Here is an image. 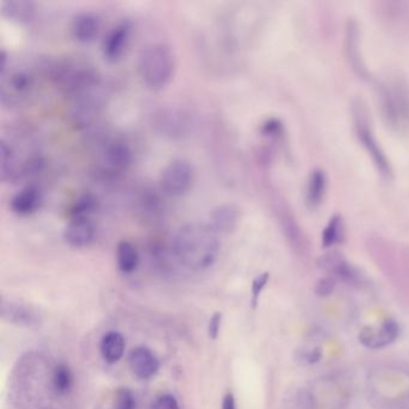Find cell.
<instances>
[{"label":"cell","instance_id":"12","mask_svg":"<svg viewBox=\"0 0 409 409\" xmlns=\"http://www.w3.org/2000/svg\"><path fill=\"white\" fill-rule=\"evenodd\" d=\"M327 174L322 169H314L306 184L305 201L311 210L317 209L323 203L327 194Z\"/></svg>","mask_w":409,"mask_h":409},{"label":"cell","instance_id":"9","mask_svg":"<svg viewBox=\"0 0 409 409\" xmlns=\"http://www.w3.org/2000/svg\"><path fill=\"white\" fill-rule=\"evenodd\" d=\"M96 229L91 219H71L64 229V240L75 249H82L94 242Z\"/></svg>","mask_w":409,"mask_h":409},{"label":"cell","instance_id":"4","mask_svg":"<svg viewBox=\"0 0 409 409\" xmlns=\"http://www.w3.org/2000/svg\"><path fill=\"white\" fill-rule=\"evenodd\" d=\"M350 109H352L354 132L357 141L362 143V148L366 151L379 174L384 179L392 180L394 176L392 164L383 148L380 147V143L376 137L366 104L362 99L353 100Z\"/></svg>","mask_w":409,"mask_h":409},{"label":"cell","instance_id":"22","mask_svg":"<svg viewBox=\"0 0 409 409\" xmlns=\"http://www.w3.org/2000/svg\"><path fill=\"white\" fill-rule=\"evenodd\" d=\"M6 83L9 86V95H11V98H17L29 91L33 86V77L26 71L20 70L11 74L9 81Z\"/></svg>","mask_w":409,"mask_h":409},{"label":"cell","instance_id":"21","mask_svg":"<svg viewBox=\"0 0 409 409\" xmlns=\"http://www.w3.org/2000/svg\"><path fill=\"white\" fill-rule=\"evenodd\" d=\"M53 387L59 395L69 394L74 387V375L65 364H61L56 367L53 373Z\"/></svg>","mask_w":409,"mask_h":409},{"label":"cell","instance_id":"5","mask_svg":"<svg viewBox=\"0 0 409 409\" xmlns=\"http://www.w3.org/2000/svg\"><path fill=\"white\" fill-rule=\"evenodd\" d=\"M194 179V167L189 161L176 159L171 161L161 173L160 187L168 197L178 199L189 192Z\"/></svg>","mask_w":409,"mask_h":409},{"label":"cell","instance_id":"13","mask_svg":"<svg viewBox=\"0 0 409 409\" xmlns=\"http://www.w3.org/2000/svg\"><path fill=\"white\" fill-rule=\"evenodd\" d=\"M318 267L329 272H334L335 275L346 281H354L357 272L342 254L337 252H329L318 259Z\"/></svg>","mask_w":409,"mask_h":409},{"label":"cell","instance_id":"25","mask_svg":"<svg viewBox=\"0 0 409 409\" xmlns=\"http://www.w3.org/2000/svg\"><path fill=\"white\" fill-rule=\"evenodd\" d=\"M270 275L269 272H263L261 275L257 276L252 282V298H251V305L252 309H256L258 305L259 297L262 294L263 289L265 288L268 282H269Z\"/></svg>","mask_w":409,"mask_h":409},{"label":"cell","instance_id":"3","mask_svg":"<svg viewBox=\"0 0 409 409\" xmlns=\"http://www.w3.org/2000/svg\"><path fill=\"white\" fill-rule=\"evenodd\" d=\"M176 71L172 49L164 43H153L143 49L138 58V72L151 91H162L171 83Z\"/></svg>","mask_w":409,"mask_h":409},{"label":"cell","instance_id":"2","mask_svg":"<svg viewBox=\"0 0 409 409\" xmlns=\"http://www.w3.org/2000/svg\"><path fill=\"white\" fill-rule=\"evenodd\" d=\"M378 101L389 129L401 136H409V84L405 78L390 76L379 83Z\"/></svg>","mask_w":409,"mask_h":409},{"label":"cell","instance_id":"18","mask_svg":"<svg viewBox=\"0 0 409 409\" xmlns=\"http://www.w3.org/2000/svg\"><path fill=\"white\" fill-rule=\"evenodd\" d=\"M125 350V341L119 332H111L106 334L101 340L100 352L108 364L119 362Z\"/></svg>","mask_w":409,"mask_h":409},{"label":"cell","instance_id":"28","mask_svg":"<svg viewBox=\"0 0 409 409\" xmlns=\"http://www.w3.org/2000/svg\"><path fill=\"white\" fill-rule=\"evenodd\" d=\"M154 409H179V405L172 395H162L156 400Z\"/></svg>","mask_w":409,"mask_h":409},{"label":"cell","instance_id":"19","mask_svg":"<svg viewBox=\"0 0 409 409\" xmlns=\"http://www.w3.org/2000/svg\"><path fill=\"white\" fill-rule=\"evenodd\" d=\"M116 262L121 272L125 274L134 272L137 269L139 262L136 247L129 242H119L116 247Z\"/></svg>","mask_w":409,"mask_h":409},{"label":"cell","instance_id":"14","mask_svg":"<svg viewBox=\"0 0 409 409\" xmlns=\"http://www.w3.org/2000/svg\"><path fill=\"white\" fill-rule=\"evenodd\" d=\"M100 29V20L95 13H78L72 22V34L79 43H91Z\"/></svg>","mask_w":409,"mask_h":409},{"label":"cell","instance_id":"26","mask_svg":"<svg viewBox=\"0 0 409 409\" xmlns=\"http://www.w3.org/2000/svg\"><path fill=\"white\" fill-rule=\"evenodd\" d=\"M116 409H136V399L130 389L123 388L118 392Z\"/></svg>","mask_w":409,"mask_h":409},{"label":"cell","instance_id":"24","mask_svg":"<svg viewBox=\"0 0 409 409\" xmlns=\"http://www.w3.org/2000/svg\"><path fill=\"white\" fill-rule=\"evenodd\" d=\"M342 233H344L342 217L340 215L332 216L327 227L324 229L323 236H322L324 247H332L339 244L342 239Z\"/></svg>","mask_w":409,"mask_h":409},{"label":"cell","instance_id":"29","mask_svg":"<svg viewBox=\"0 0 409 409\" xmlns=\"http://www.w3.org/2000/svg\"><path fill=\"white\" fill-rule=\"evenodd\" d=\"M221 322H222V314H220V312H216L210 318L209 327H208V332H209V337L213 339V340H216L217 336H219Z\"/></svg>","mask_w":409,"mask_h":409},{"label":"cell","instance_id":"27","mask_svg":"<svg viewBox=\"0 0 409 409\" xmlns=\"http://www.w3.org/2000/svg\"><path fill=\"white\" fill-rule=\"evenodd\" d=\"M335 280L332 277H323L316 284L315 292L318 297H327L334 292L335 289Z\"/></svg>","mask_w":409,"mask_h":409},{"label":"cell","instance_id":"16","mask_svg":"<svg viewBox=\"0 0 409 409\" xmlns=\"http://www.w3.org/2000/svg\"><path fill=\"white\" fill-rule=\"evenodd\" d=\"M1 13L6 17L20 23H29L35 16V4L28 0H5Z\"/></svg>","mask_w":409,"mask_h":409},{"label":"cell","instance_id":"11","mask_svg":"<svg viewBox=\"0 0 409 409\" xmlns=\"http://www.w3.org/2000/svg\"><path fill=\"white\" fill-rule=\"evenodd\" d=\"M240 220V210L234 204H222L211 211L208 224L219 233L232 232Z\"/></svg>","mask_w":409,"mask_h":409},{"label":"cell","instance_id":"20","mask_svg":"<svg viewBox=\"0 0 409 409\" xmlns=\"http://www.w3.org/2000/svg\"><path fill=\"white\" fill-rule=\"evenodd\" d=\"M98 209V199L91 194H84L77 199L70 210L71 219H91L89 216Z\"/></svg>","mask_w":409,"mask_h":409},{"label":"cell","instance_id":"1","mask_svg":"<svg viewBox=\"0 0 409 409\" xmlns=\"http://www.w3.org/2000/svg\"><path fill=\"white\" fill-rule=\"evenodd\" d=\"M220 249L217 233L208 224H184L174 237L178 258L194 269H204L215 262Z\"/></svg>","mask_w":409,"mask_h":409},{"label":"cell","instance_id":"7","mask_svg":"<svg viewBox=\"0 0 409 409\" xmlns=\"http://www.w3.org/2000/svg\"><path fill=\"white\" fill-rule=\"evenodd\" d=\"M360 39H362L360 28L357 22L355 20H349L347 29H346V53H347L349 65L352 66L354 72L365 79V78H370V74L362 59Z\"/></svg>","mask_w":409,"mask_h":409},{"label":"cell","instance_id":"10","mask_svg":"<svg viewBox=\"0 0 409 409\" xmlns=\"http://www.w3.org/2000/svg\"><path fill=\"white\" fill-rule=\"evenodd\" d=\"M129 365L134 375L139 379H151L160 369L155 354L146 347H138L130 353Z\"/></svg>","mask_w":409,"mask_h":409},{"label":"cell","instance_id":"15","mask_svg":"<svg viewBox=\"0 0 409 409\" xmlns=\"http://www.w3.org/2000/svg\"><path fill=\"white\" fill-rule=\"evenodd\" d=\"M41 203V194L35 186H26L11 199V209L18 215H29L36 211Z\"/></svg>","mask_w":409,"mask_h":409},{"label":"cell","instance_id":"8","mask_svg":"<svg viewBox=\"0 0 409 409\" xmlns=\"http://www.w3.org/2000/svg\"><path fill=\"white\" fill-rule=\"evenodd\" d=\"M397 335H399L397 324L392 319H388L382 324L380 327H364L359 335V340L362 345L366 346L369 348L378 349L392 344L396 340Z\"/></svg>","mask_w":409,"mask_h":409},{"label":"cell","instance_id":"6","mask_svg":"<svg viewBox=\"0 0 409 409\" xmlns=\"http://www.w3.org/2000/svg\"><path fill=\"white\" fill-rule=\"evenodd\" d=\"M131 29V23L129 21H124L116 24L112 31L108 33L102 43V52L106 61L114 63L121 59L129 45Z\"/></svg>","mask_w":409,"mask_h":409},{"label":"cell","instance_id":"23","mask_svg":"<svg viewBox=\"0 0 409 409\" xmlns=\"http://www.w3.org/2000/svg\"><path fill=\"white\" fill-rule=\"evenodd\" d=\"M159 126L164 134L178 136L181 132H184L186 121H184V116L181 114H178L176 112H164L160 116Z\"/></svg>","mask_w":409,"mask_h":409},{"label":"cell","instance_id":"30","mask_svg":"<svg viewBox=\"0 0 409 409\" xmlns=\"http://www.w3.org/2000/svg\"><path fill=\"white\" fill-rule=\"evenodd\" d=\"M222 409H237V405H236V400L232 394H227L224 396V402H222Z\"/></svg>","mask_w":409,"mask_h":409},{"label":"cell","instance_id":"17","mask_svg":"<svg viewBox=\"0 0 409 409\" xmlns=\"http://www.w3.org/2000/svg\"><path fill=\"white\" fill-rule=\"evenodd\" d=\"M132 154L124 143H112L105 154V162L113 172L125 171L131 164Z\"/></svg>","mask_w":409,"mask_h":409}]
</instances>
